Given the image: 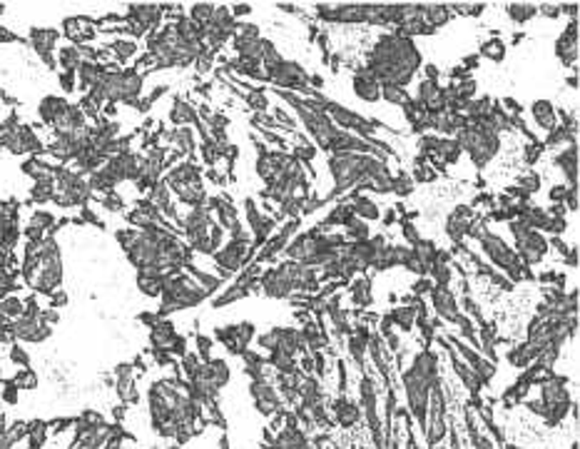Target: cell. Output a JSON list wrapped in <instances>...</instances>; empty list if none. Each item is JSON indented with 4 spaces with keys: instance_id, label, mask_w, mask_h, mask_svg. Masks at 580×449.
<instances>
[{
    "instance_id": "cell-1",
    "label": "cell",
    "mask_w": 580,
    "mask_h": 449,
    "mask_svg": "<svg viewBox=\"0 0 580 449\" xmlns=\"http://www.w3.org/2000/svg\"><path fill=\"white\" fill-rule=\"evenodd\" d=\"M421 68V53L411 38L398 33H386L376 40L373 50L369 53L366 70L381 85H396L406 88L414 80L416 70Z\"/></svg>"
},
{
    "instance_id": "cell-2",
    "label": "cell",
    "mask_w": 580,
    "mask_h": 449,
    "mask_svg": "<svg viewBox=\"0 0 580 449\" xmlns=\"http://www.w3.org/2000/svg\"><path fill=\"white\" fill-rule=\"evenodd\" d=\"M438 357L431 349L419 352L414 359L411 370L403 372V389H406V400H409V409L416 419H419L421 430H426L428 425V397L431 389L438 387Z\"/></svg>"
},
{
    "instance_id": "cell-3",
    "label": "cell",
    "mask_w": 580,
    "mask_h": 449,
    "mask_svg": "<svg viewBox=\"0 0 580 449\" xmlns=\"http://www.w3.org/2000/svg\"><path fill=\"white\" fill-rule=\"evenodd\" d=\"M143 93V75L135 70H102L100 80L90 88V95L97 102H127L135 105V97Z\"/></svg>"
},
{
    "instance_id": "cell-4",
    "label": "cell",
    "mask_w": 580,
    "mask_h": 449,
    "mask_svg": "<svg viewBox=\"0 0 580 449\" xmlns=\"http://www.w3.org/2000/svg\"><path fill=\"white\" fill-rule=\"evenodd\" d=\"M456 143L461 145V150H466L468 155H471V160H474V165L478 170H483L498 155V150H501L498 132L491 130L488 125H483V123H471V120H466V125L458 130Z\"/></svg>"
},
{
    "instance_id": "cell-5",
    "label": "cell",
    "mask_w": 580,
    "mask_h": 449,
    "mask_svg": "<svg viewBox=\"0 0 580 449\" xmlns=\"http://www.w3.org/2000/svg\"><path fill=\"white\" fill-rule=\"evenodd\" d=\"M165 185L177 195L179 203L190 205V207H202V203L207 200V192L202 185V173L195 162H182L167 175Z\"/></svg>"
},
{
    "instance_id": "cell-6",
    "label": "cell",
    "mask_w": 580,
    "mask_h": 449,
    "mask_svg": "<svg viewBox=\"0 0 580 449\" xmlns=\"http://www.w3.org/2000/svg\"><path fill=\"white\" fill-rule=\"evenodd\" d=\"M508 228L515 237V247H518L515 255H518V260H521L526 267L538 265L540 260L545 258V252H548V239H545L538 230H531L528 225H523V222H518V220H510Z\"/></svg>"
},
{
    "instance_id": "cell-7",
    "label": "cell",
    "mask_w": 580,
    "mask_h": 449,
    "mask_svg": "<svg viewBox=\"0 0 580 449\" xmlns=\"http://www.w3.org/2000/svg\"><path fill=\"white\" fill-rule=\"evenodd\" d=\"M481 247L485 250V255L493 260V262L498 265L501 269H506L510 275V280H523V277H533L531 272H528L526 265L518 260V255H515V250H510L508 245H506L504 239L498 237V235L493 233H485L483 237H481Z\"/></svg>"
},
{
    "instance_id": "cell-8",
    "label": "cell",
    "mask_w": 580,
    "mask_h": 449,
    "mask_svg": "<svg viewBox=\"0 0 580 449\" xmlns=\"http://www.w3.org/2000/svg\"><path fill=\"white\" fill-rule=\"evenodd\" d=\"M249 392H252L255 407L264 417H272V414H277L282 409V397H279V392L266 379H255V382L249 384Z\"/></svg>"
},
{
    "instance_id": "cell-9",
    "label": "cell",
    "mask_w": 580,
    "mask_h": 449,
    "mask_svg": "<svg viewBox=\"0 0 580 449\" xmlns=\"http://www.w3.org/2000/svg\"><path fill=\"white\" fill-rule=\"evenodd\" d=\"M249 255H252V250H249V242H242V239H232L227 247H222L219 252H214V260H217L219 267L227 269V272H237L239 267H244V262H247Z\"/></svg>"
},
{
    "instance_id": "cell-10",
    "label": "cell",
    "mask_w": 580,
    "mask_h": 449,
    "mask_svg": "<svg viewBox=\"0 0 580 449\" xmlns=\"http://www.w3.org/2000/svg\"><path fill=\"white\" fill-rule=\"evenodd\" d=\"M556 53L565 68H575L578 63V20H570L556 42Z\"/></svg>"
},
{
    "instance_id": "cell-11",
    "label": "cell",
    "mask_w": 580,
    "mask_h": 449,
    "mask_svg": "<svg viewBox=\"0 0 580 449\" xmlns=\"http://www.w3.org/2000/svg\"><path fill=\"white\" fill-rule=\"evenodd\" d=\"M60 40V33L58 30H48V28H33L30 30V42H33V48H35V53L42 58V63L50 68H55V45H58Z\"/></svg>"
},
{
    "instance_id": "cell-12",
    "label": "cell",
    "mask_w": 580,
    "mask_h": 449,
    "mask_svg": "<svg viewBox=\"0 0 580 449\" xmlns=\"http://www.w3.org/2000/svg\"><path fill=\"white\" fill-rule=\"evenodd\" d=\"M431 302L433 307H436L438 317H444L446 322H456L458 320V302L456 297H453V292H451L449 287H431Z\"/></svg>"
},
{
    "instance_id": "cell-13",
    "label": "cell",
    "mask_w": 580,
    "mask_h": 449,
    "mask_svg": "<svg viewBox=\"0 0 580 449\" xmlns=\"http://www.w3.org/2000/svg\"><path fill=\"white\" fill-rule=\"evenodd\" d=\"M354 93H356V97H362V100L376 102V100H381V83L364 68V70H359L354 75Z\"/></svg>"
},
{
    "instance_id": "cell-14",
    "label": "cell",
    "mask_w": 580,
    "mask_h": 449,
    "mask_svg": "<svg viewBox=\"0 0 580 449\" xmlns=\"http://www.w3.org/2000/svg\"><path fill=\"white\" fill-rule=\"evenodd\" d=\"M471 220H474L471 207H458L456 212L449 217V222H446V233H449V237L453 239L456 245H461L463 237L468 235V225H471Z\"/></svg>"
},
{
    "instance_id": "cell-15",
    "label": "cell",
    "mask_w": 580,
    "mask_h": 449,
    "mask_svg": "<svg viewBox=\"0 0 580 449\" xmlns=\"http://www.w3.org/2000/svg\"><path fill=\"white\" fill-rule=\"evenodd\" d=\"M556 165L563 170L565 180H568V187H578V148L568 145V148L556 155Z\"/></svg>"
},
{
    "instance_id": "cell-16",
    "label": "cell",
    "mask_w": 580,
    "mask_h": 449,
    "mask_svg": "<svg viewBox=\"0 0 580 449\" xmlns=\"http://www.w3.org/2000/svg\"><path fill=\"white\" fill-rule=\"evenodd\" d=\"M67 105L63 97H58V95H48V97H42V102H40V120L42 123H48V125H55L63 115L67 113Z\"/></svg>"
},
{
    "instance_id": "cell-17",
    "label": "cell",
    "mask_w": 580,
    "mask_h": 449,
    "mask_svg": "<svg viewBox=\"0 0 580 449\" xmlns=\"http://www.w3.org/2000/svg\"><path fill=\"white\" fill-rule=\"evenodd\" d=\"M334 417H337V422L341 427H354L356 422H359V417H362V407L359 404H354V402H349L346 397H341V400L334 402Z\"/></svg>"
},
{
    "instance_id": "cell-18",
    "label": "cell",
    "mask_w": 580,
    "mask_h": 449,
    "mask_svg": "<svg viewBox=\"0 0 580 449\" xmlns=\"http://www.w3.org/2000/svg\"><path fill=\"white\" fill-rule=\"evenodd\" d=\"M531 115H533V120H535V125L543 127V130L551 132L553 127H556L558 113H556V108H553V102H548V100H535V102L531 105Z\"/></svg>"
},
{
    "instance_id": "cell-19",
    "label": "cell",
    "mask_w": 580,
    "mask_h": 449,
    "mask_svg": "<svg viewBox=\"0 0 580 449\" xmlns=\"http://www.w3.org/2000/svg\"><path fill=\"white\" fill-rule=\"evenodd\" d=\"M451 6H444V3H433V6H424V20H426L428 28H441L451 20Z\"/></svg>"
},
{
    "instance_id": "cell-20",
    "label": "cell",
    "mask_w": 580,
    "mask_h": 449,
    "mask_svg": "<svg viewBox=\"0 0 580 449\" xmlns=\"http://www.w3.org/2000/svg\"><path fill=\"white\" fill-rule=\"evenodd\" d=\"M351 210H354V215L362 217L364 222H366V220H379V215H381V210L376 207V205H373L371 200L366 198V195H362L359 190L354 192V203H351Z\"/></svg>"
},
{
    "instance_id": "cell-21",
    "label": "cell",
    "mask_w": 580,
    "mask_h": 449,
    "mask_svg": "<svg viewBox=\"0 0 580 449\" xmlns=\"http://www.w3.org/2000/svg\"><path fill=\"white\" fill-rule=\"evenodd\" d=\"M506 13H508V18L513 23H528L531 18L538 15V6H533V3H508Z\"/></svg>"
},
{
    "instance_id": "cell-22",
    "label": "cell",
    "mask_w": 580,
    "mask_h": 449,
    "mask_svg": "<svg viewBox=\"0 0 580 449\" xmlns=\"http://www.w3.org/2000/svg\"><path fill=\"white\" fill-rule=\"evenodd\" d=\"M172 123L177 127H184L187 123H197V110L190 108L184 100H175V105H172V113H170Z\"/></svg>"
},
{
    "instance_id": "cell-23",
    "label": "cell",
    "mask_w": 580,
    "mask_h": 449,
    "mask_svg": "<svg viewBox=\"0 0 580 449\" xmlns=\"http://www.w3.org/2000/svg\"><path fill=\"white\" fill-rule=\"evenodd\" d=\"M23 312H25V302L20 297H15V294H6V297H0V315H3V317L18 320Z\"/></svg>"
},
{
    "instance_id": "cell-24",
    "label": "cell",
    "mask_w": 580,
    "mask_h": 449,
    "mask_svg": "<svg viewBox=\"0 0 580 449\" xmlns=\"http://www.w3.org/2000/svg\"><path fill=\"white\" fill-rule=\"evenodd\" d=\"M381 100L391 102V105H398V108H403L406 102L411 100L409 93H406V88H396V85H381Z\"/></svg>"
},
{
    "instance_id": "cell-25",
    "label": "cell",
    "mask_w": 580,
    "mask_h": 449,
    "mask_svg": "<svg viewBox=\"0 0 580 449\" xmlns=\"http://www.w3.org/2000/svg\"><path fill=\"white\" fill-rule=\"evenodd\" d=\"M481 58H488V60H493V63H501V60L506 58V42L498 40V38H491L488 42H483V48H481Z\"/></svg>"
},
{
    "instance_id": "cell-26",
    "label": "cell",
    "mask_w": 580,
    "mask_h": 449,
    "mask_svg": "<svg viewBox=\"0 0 580 449\" xmlns=\"http://www.w3.org/2000/svg\"><path fill=\"white\" fill-rule=\"evenodd\" d=\"M354 210H351V205H339V207H334L332 210V215L326 217V222L324 225H349L351 220H354Z\"/></svg>"
},
{
    "instance_id": "cell-27",
    "label": "cell",
    "mask_w": 580,
    "mask_h": 449,
    "mask_svg": "<svg viewBox=\"0 0 580 449\" xmlns=\"http://www.w3.org/2000/svg\"><path fill=\"white\" fill-rule=\"evenodd\" d=\"M414 320H416V307H398V310H394V315H391V322H396L403 332H409V329L414 327Z\"/></svg>"
},
{
    "instance_id": "cell-28",
    "label": "cell",
    "mask_w": 580,
    "mask_h": 449,
    "mask_svg": "<svg viewBox=\"0 0 580 449\" xmlns=\"http://www.w3.org/2000/svg\"><path fill=\"white\" fill-rule=\"evenodd\" d=\"M110 50H113L115 58H118L120 63H127V60L137 53V42L135 40H115L113 45H110Z\"/></svg>"
},
{
    "instance_id": "cell-29",
    "label": "cell",
    "mask_w": 580,
    "mask_h": 449,
    "mask_svg": "<svg viewBox=\"0 0 580 449\" xmlns=\"http://www.w3.org/2000/svg\"><path fill=\"white\" fill-rule=\"evenodd\" d=\"M346 235H349L354 242H366V239H371V233H369V225L364 220H351L349 225H346Z\"/></svg>"
},
{
    "instance_id": "cell-30",
    "label": "cell",
    "mask_w": 580,
    "mask_h": 449,
    "mask_svg": "<svg viewBox=\"0 0 580 449\" xmlns=\"http://www.w3.org/2000/svg\"><path fill=\"white\" fill-rule=\"evenodd\" d=\"M369 287H371V285H369V280H356L354 282V287H351V294H354V302L359 307H366L369 302H371V292H369Z\"/></svg>"
},
{
    "instance_id": "cell-31",
    "label": "cell",
    "mask_w": 580,
    "mask_h": 449,
    "mask_svg": "<svg viewBox=\"0 0 580 449\" xmlns=\"http://www.w3.org/2000/svg\"><path fill=\"white\" fill-rule=\"evenodd\" d=\"M428 272H431V275H433V280L438 282V287H449V282H451V269H449V265H444V262H433Z\"/></svg>"
},
{
    "instance_id": "cell-32",
    "label": "cell",
    "mask_w": 580,
    "mask_h": 449,
    "mask_svg": "<svg viewBox=\"0 0 580 449\" xmlns=\"http://www.w3.org/2000/svg\"><path fill=\"white\" fill-rule=\"evenodd\" d=\"M394 192L398 195H411L414 192V178L409 173H398V178H394Z\"/></svg>"
},
{
    "instance_id": "cell-33",
    "label": "cell",
    "mask_w": 580,
    "mask_h": 449,
    "mask_svg": "<svg viewBox=\"0 0 580 449\" xmlns=\"http://www.w3.org/2000/svg\"><path fill=\"white\" fill-rule=\"evenodd\" d=\"M540 187V178L535 173H526L518 178V190H523L526 195H531V192H535Z\"/></svg>"
},
{
    "instance_id": "cell-34",
    "label": "cell",
    "mask_w": 580,
    "mask_h": 449,
    "mask_svg": "<svg viewBox=\"0 0 580 449\" xmlns=\"http://www.w3.org/2000/svg\"><path fill=\"white\" fill-rule=\"evenodd\" d=\"M436 170L433 168H426V165H416V170H414V175H411V178H414V182L416 180H419V182H431V180H436Z\"/></svg>"
},
{
    "instance_id": "cell-35",
    "label": "cell",
    "mask_w": 580,
    "mask_h": 449,
    "mask_svg": "<svg viewBox=\"0 0 580 449\" xmlns=\"http://www.w3.org/2000/svg\"><path fill=\"white\" fill-rule=\"evenodd\" d=\"M244 97H247L249 105H252L255 110H259V113H261V110H266V97L261 95L259 90H252V93H247Z\"/></svg>"
},
{
    "instance_id": "cell-36",
    "label": "cell",
    "mask_w": 580,
    "mask_h": 449,
    "mask_svg": "<svg viewBox=\"0 0 580 449\" xmlns=\"http://www.w3.org/2000/svg\"><path fill=\"white\" fill-rule=\"evenodd\" d=\"M10 359H13V362H15V365H20V367H23V370L30 365L28 352H25L23 347H18V345H13V347H10Z\"/></svg>"
},
{
    "instance_id": "cell-37",
    "label": "cell",
    "mask_w": 580,
    "mask_h": 449,
    "mask_svg": "<svg viewBox=\"0 0 580 449\" xmlns=\"http://www.w3.org/2000/svg\"><path fill=\"white\" fill-rule=\"evenodd\" d=\"M543 148H545L543 143H533V145H528V148H526V152H523V157H526V162H528V165H533V162H535L540 155H543Z\"/></svg>"
},
{
    "instance_id": "cell-38",
    "label": "cell",
    "mask_w": 580,
    "mask_h": 449,
    "mask_svg": "<svg viewBox=\"0 0 580 449\" xmlns=\"http://www.w3.org/2000/svg\"><path fill=\"white\" fill-rule=\"evenodd\" d=\"M75 75L77 72H67V70L60 72V85H63L65 93H72V90H75Z\"/></svg>"
},
{
    "instance_id": "cell-39",
    "label": "cell",
    "mask_w": 580,
    "mask_h": 449,
    "mask_svg": "<svg viewBox=\"0 0 580 449\" xmlns=\"http://www.w3.org/2000/svg\"><path fill=\"white\" fill-rule=\"evenodd\" d=\"M538 13L540 15H545V18H558V15H561V6H553V3H540Z\"/></svg>"
},
{
    "instance_id": "cell-40",
    "label": "cell",
    "mask_w": 580,
    "mask_h": 449,
    "mask_svg": "<svg viewBox=\"0 0 580 449\" xmlns=\"http://www.w3.org/2000/svg\"><path fill=\"white\" fill-rule=\"evenodd\" d=\"M565 195H568V185H556L551 190V200L553 205H563L565 203Z\"/></svg>"
},
{
    "instance_id": "cell-41",
    "label": "cell",
    "mask_w": 580,
    "mask_h": 449,
    "mask_svg": "<svg viewBox=\"0 0 580 449\" xmlns=\"http://www.w3.org/2000/svg\"><path fill=\"white\" fill-rule=\"evenodd\" d=\"M403 237L409 239V242H411V245H414V247L421 242L419 233H416V228H414V225H411V222H403Z\"/></svg>"
},
{
    "instance_id": "cell-42",
    "label": "cell",
    "mask_w": 580,
    "mask_h": 449,
    "mask_svg": "<svg viewBox=\"0 0 580 449\" xmlns=\"http://www.w3.org/2000/svg\"><path fill=\"white\" fill-rule=\"evenodd\" d=\"M565 205L568 210H578V187H568V195H565Z\"/></svg>"
},
{
    "instance_id": "cell-43",
    "label": "cell",
    "mask_w": 580,
    "mask_h": 449,
    "mask_svg": "<svg viewBox=\"0 0 580 449\" xmlns=\"http://www.w3.org/2000/svg\"><path fill=\"white\" fill-rule=\"evenodd\" d=\"M15 40H18V36H13L10 30L0 25V42H15Z\"/></svg>"
},
{
    "instance_id": "cell-44",
    "label": "cell",
    "mask_w": 580,
    "mask_h": 449,
    "mask_svg": "<svg viewBox=\"0 0 580 449\" xmlns=\"http://www.w3.org/2000/svg\"><path fill=\"white\" fill-rule=\"evenodd\" d=\"M428 290H431V282H428V280H421V282H416V285H414V292L416 294H424V292H428Z\"/></svg>"
},
{
    "instance_id": "cell-45",
    "label": "cell",
    "mask_w": 580,
    "mask_h": 449,
    "mask_svg": "<svg viewBox=\"0 0 580 449\" xmlns=\"http://www.w3.org/2000/svg\"><path fill=\"white\" fill-rule=\"evenodd\" d=\"M504 105H506V108H510V113L521 115V105H518V102H515L513 97H506V100H504Z\"/></svg>"
},
{
    "instance_id": "cell-46",
    "label": "cell",
    "mask_w": 580,
    "mask_h": 449,
    "mask_svg": "<svg viewBox=\"0 0 580 449\" xmlns=\"http://www.w3.org/2000/svg\"><path fill=\"white\" fill-rule=\"evenodd\" d=\"M426 80H433V83H438V68L436 65H426Z\"/></svg>"
},
{
    "instance_id": "cell-47",
    "label": "cell",
    "mask_w": 580,
    "mask_h": 449,
    "mask_svg": "<svg viewBox=\"0 0 580 449\" xmlns=\"http://www.w3.org/2000/svg\"><path fill=\"white\" fill-rule=\"evenodd\" d=\"M252 13V8L249 6H234L232 8V15H249Z\"/></svg>"
},
{
    "instance_id": "cell-48",
    "label": "cell",
    "mask_w": 580,
    "mask_h": 449,
    "mask_svg": "<svg viewBox=\"0 0 580 449\" xmlns=\"http://www.w3.org/2000/svg\"><path fill=\"white\" fill-rule=\"evenodd\" d=\"M463 65H466V68H476V65H478V55H468V58L463 60Z\"/></svg>"
},
{
    "instance_id": "cell-49",
    "label": "cell",
    "mask_w": 580,
    "mask_h": 449,
    "mask_svg": "<svg viewBox=\"0 0 580 449\" xmlns=\"http://www.w3.org/2000/svg\"><path fill=\"white\" fill-rule=\"evenodd\" d=\"M394 220H396V212H394V210H391L389 215L384 217V222H386V225H391V222H394Z\"/></svg>"
},
{
    "instance_id": "cell-50",
    "label": "cell",
    "mask_w": 580,
    "mask_h": 449,
    "mask_svg": "<svg viewBox=\"0 0 580 449\" xmlns=\"http://www.w3.org/2000/svg\"><path fill=\"white\" fill-rule=\"evenodd\" d=\"M523 38H526V36H523V33H515V36H513V42H515V45H518V42H521Z\"/></svg>"
},
{
    "instance_id": "cell-51",
    "label": "cell",
    "mask_w": 580,
    "mask_h": 449,
    "mask_svg": "<svg viewBox=\"0 0 580 449\" xmlns=\"http://www.w3.org/2000/svg\"><path fill=\"white\" fill-rule=\"evenodd\" d=\"M568 85H570V88H578V78H575V75H570Z\"/></svg>"
},
{
    "instance_id": "cell-52",
    "label": "cell",
    "mask_w": 580,
    "mask_h": 449,
    "mask_svg": "<svg viewBox=\"0 0 580 449\" xmlns=\"http://www.w3.org/2000/svg\"><path fill=\"white\" fill-rule=\"evenodd\" d=\"M3 10H6V6H3V3H0V15H3Z\"/></svg>"
},
{
    "instance_id": "cell-53",
    "label": "cell",
    "mask_w": 580,
    "mask_h": 449,
    "mask_svg": "<svg viewBox=\"0 0 580 449\" xmlns=\"http://www.w3.org/2000/svg\"><path fill=\"white\" fill-rule=\"evenodd\" d=\"M154 449H157V447H154ZM162 449H182V447H162Z\"/></svg>"
}]
</instances>
